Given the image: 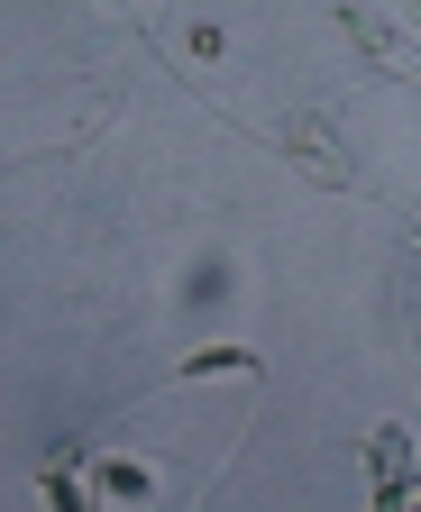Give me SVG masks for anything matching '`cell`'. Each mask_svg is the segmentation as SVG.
Here are the masks:
<instances>
[{
    "instance_id": "7a4b0ae2",
    "label": "cell",
    "mask_w": 421,
    "mask_h": 512,
    "mask_svg": "<svg viewBox=\"0 0 421 512\" xmlns=\"http://www.w3.org/2000/svg\"><path fill=\"white\" fill-rule=\"evenodd\" d=\"M403 476H412V430H403V421H385V430H376V485H385V494H376V512H385V503H403Z\"/></svg>"
},
{
    "instance_id": "6da1fadb",
    "label": "cell",
    "mask_w": 421,
    "mask_h": 512,
    "mask_svg": "<svg viewBox=\"0 0 421 512\" xmlns=\"http://www.w3.org/2000/svg\"><path fill=\"white\" fill-rule=\"evenodd\" d=\"M284 156H293V165H303V174H312L321 192H357V165L339 156V128H330L321 110H303V119H293V128H284Z\"/></svg>"
},
{
    "instance_id": "5b68a950",
    "label": "cell",
    "mask_w": 421,
    "mask_h": 512,
    "mask_svg": "<svg viewBox=\"0 0 421 512\" xmlns=\"http://www.w3.org/2000/svg\"><path fill=\"white\" fill-rule=\"evenodd\" d=\"M46 503H55V512H92V494H83L65 467H46Z\"/></svg>"
},
{
    "instance_id": "8992f818",
    "label": "cell",
    "mask_w": 421,
    "mask_h": 512,
    "mask_svg": "<svg viewBox=\"0 0 421 512\" xmlns=\"http://www.w3.org/2000/svg\"><path fill=\"white\" fill-rule=\"evenodd\" d=\"M385 512H403V503H385Z\"/></svg>"
},
{
    "instance_id": "277c9868",
    "label": "cell",
    "mask_w": 421,
    "mask_h": 512,
    "mask_svg": "<svg viewBox=\"0 0 421 512\" xmlns=\"http://www.w3.org/2000/svg\"><path fill=\"white\" fill-rule=\"evenodd\" d=\"M211 375H257L248 348H193L184 366H174V384H211Z\"/></svg>"
},
{
    "instance_id": "3957f363",
    "label": "cell",
    "mask_w": 421,
    "mask_h": 512,
    "mask_svg": "<svg viewBox=\"0 0 421 512\" xmlns=\"http://www.w3.org/2000/svg\"><path fill=\"white\" fill-rule=\"evenodd\" d=\"M92 485H101L110 503H156V467H138V458H101Z\"/></svg>"
}]
</instances>
